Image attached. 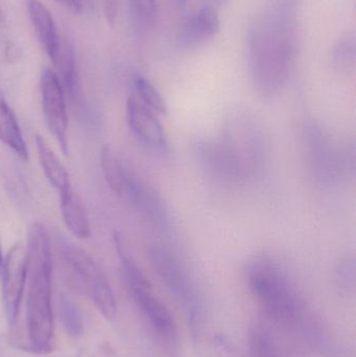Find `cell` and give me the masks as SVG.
<instances>
[{"instance_id":"cell-1","label":"cell","mask_w":356,"mask_h":357,"mask_svg":"<svg viewBox=\"0 0 356 357\" xmlns=\"http://www.w3.org/2000/svg\"><path fill=\"white\" fill-rule=\"evenodd\" d=\"M295 0H274L251 29V77L261 96L279 93L290 77L295 56Z\"/></svg>"},{"instance_id":"cell-2","label":"cell","mask_w":356,"mask_h":357,"mask_svg":"<svg viewBox=\"0 0 356 357\" xmlns=\"http://www.w3.org/2000/svg\"><path fill=\"white\" fill-rule=\"evenodd\" d=\"M27 251L26 326L31 349L50 351L54 342L52 306V245L43 225L29 229Z\"/></svg>"},{"instance_id":"cell-3","label":"cell","mask_w":356,"mask_h":357,"mask_svg":"<svg viewBox=\"0 0 356 357\" xmlns=\"http://www.w3.org/2000/svg\"><path fill=\"white\" fill-rule=\"evenodd\" d=\"M247 281L263 312L278 322H292L298 316L300 300L292 281L272 260L257 258L247 271Z\"/></svg>"},{"instance_id":"cell-4","label":"cell","mask_w":356,"mask_h":357,"mask_svg":"<svg viewBox=\"0 0 356 357\" xmlns=\"http://www.w3.org/2000/svg\"><path fill=\"white\" fill-rule=\"evenodd\" d=\"M58 248L71 284L87 296L105 318L114 320L117 314L116 299L100 266L84 250L65 239L59 241Z\"/></svg>"},{"instance_id":"cell-5","label":"cell","mask_w":356,"mask_h":357,"mask_svg":"<svg viewBox=\"0 0 356 357\" xmlns=\"http://www.w3.org/2000/svg\"><path fill=\"white\" fill-rule=\"evenodd\" d=\"M2 301L8 324L14 326L20 312L27 281V251L17 243L8 251L1 271Z\"/></svg>"},{"instance_id":"cell-6","label":"cell","mask_w":356,"mask_h":357,"mask_svg":"<svg viewBox=\"0 0 356 357\" xmlns=\"http://www.w3.org/2000/svg\"><path fill=\"white\" fill-rule=\"evenodd\" d=\"M40 91H41L42 109L48 129L60 144L64 155L68 154V142H67V129H68V116H67L66 94L56 71L46 68L42 71L40 79Z\"/></svg>"},{"instance_id":"cell-7","label":"cell","mask_w":356,"mask_h":357,"mask_svg":"<svg viewBox=\"0 0 356 357\" xmlns=\"http://www.w3.org/2000/svg\"><path fill=\"white\" fill-rule=\"evenodd\" d=\"M132 296L144 316L153 327L162 335H169L173 329V320L167 306L153 294L152 287L139 266L123 272Z\"/></svg>"},{"instance_id":"cell-8","label":"cell","mask_w":356,"mask_h":357,"mask_svg":"<svg viewBox=\"0 0 356 357\" xmlns=\"http://www.w3.org/2000/svg\"><path fill=\"white\" fill-rule=\"evenodd\" d=\"M127 119L130 129L136 139L156 151L167 149V137L158 115L144 106L135 96H130L127 102Z\"/></svg>"},{"instance_id":"cell-9","label":"cell","mask_w":356,"mask_h":357,"mask_svg":"<svg viewBox=\"0 0 356 357\" xmlns=\"http://www.w3.org/2000/svg\"><path fill=\"white\" fill-rule=\"evenodd\" d=\"M219 17L213 6H205L192 13L182 23L178 44L182 50H196L210 41L219 31Z\"/></svg>"},{"instance_id":"cell-10","label":"cell","mask_w":356,"mask_h":357,"mask_svg":"<svg viewBox=\"0 0 356 357\" xmlns=\"http://www.w3.org/2000/svg\"><path fill=\"white\" fill-rule=\"evenodd\" d=\"M26 8L40 44L52 62H56L61 50V42L52 13L39 0H27Z\"/></svg>"},{"instance_id":"cell-11","label":"cell","mask_w":356,"mask_h":357,"mask_svg":"<svg viewBox=\"0 0 356 357\" xmlns=\"http://www.w3.org/2000/svg\"><path fill=\"white\" fill-rule=\"evenodd\" d=\"M150 257L159 276L175 293L183 296L189 293V279L175 254L167 248L156 245L150 248Z\"/></svg>"},{"instance_id":"cell-12","label":"cell","mask_w":356,"mask_h":357,"mask_svg":"<svg viewBox=\"0 0 356 357\" xmlns=\"http://www.w3.org/2000/svg\"><path fill=\"white\" fill-rule=\"evenodd\" d=\"M102 175L109 188L121 199H125L134 178V172L111 146H105L100 153Z\"/></svg>"},{"instance_id":"cell-13","label":"cell","mask_w":356,"mask_h":357,"mask_svg":"<svg viewBox=\"0 0 356 357\" xmlns=\"http://www.w3.org/2000/svg\"><path fill=\"white\" fill-rule=\"evenodd\" d=\"M63 222L71 234L79 239L91 237V224L87 208L72 187L60 192Z\"/></svg>"},{"instance_id":"cell-14","label":"cell","mask_w":356,"mask_h":357,"mask_svg":"<svg viewBox=\"0 0 356 357\" xmlns=\"http://www.w3.org/2000/svg\"><path fill=\"white\" fill-rule=\"evenodd\" d=\"M0 140L21 160H29V150L16 115L0 90Z\"/></svg>"},{"instance_id":"cell-15","label":"cell","mask_w":356,"mask_h":357,"mask_svg":"<svg viewBox=\"0 0 356 357\" xmlns=\"http://www.w3.org/2000/svg\"><path fill=\"white\" fill-rule=\"evenodd\" d=\"M36 146H37L40 165H41L42 169H43L44 174H45L46 178L49 181L50 184L59 192H62V191L70 188L71 184L68 172L66 171L54 150L50 148L48 142L41 136H37Z\"/></svg>"},{"instance_id":"cell-16","label":"cell","mask_w":356,"mask_h":357,"mask_svg":"<svg viewBox=\"0 0 356 357\" xmlns=\"http://www.w3.org/2000/svg\"><path fill=\"white\" fill-rule=\"evenodd\" d=\"M134 96L157 115L167 114V105L160 92L142 75H136L133 79Z\"/></svg>"},{"instance_id":"cell-17","label":"cell","mask_w":356,"mask_h":357,"mask_svg":"<svg viewBox=\"0 0 356 357\" xmlns=\"http://www.w3.org/2000/svg\"><path fill=\"white\" fill-rule=\"evenodd\" d=\"M134 25L139 33H148L157 21L156 0H129Z\"/></svg>"},{"instance_id":"cell-18","label":"cell","mask_w":356,"mask_h":357,"mask_svg":"<svg viewBox=\"0 0 356 357\" xmlns=\"http://www.w3.org/2000/svg\"><path fill=\"white\" fill-rule=\"evenodd\" d=\"M59 312L67 335L73 339L81 337L84 333V321L77 304L69 298L62 297L59 302Z\"/></svg>"},{"instance_id":"cell-19","label":"cell","mask_w":356,"mask_h":357,"mask_svg":"<svg viewBox=\"0 0 356 357\" xmlns=\"http://www.w3.org/2000/svg\"><path fill=\"white\" fill-rule=\"evenodd\" d=\"M334 66L342 71L355 68L356 61V38L353 33L342 36L332 50Z\"/></svg>"},{"instance_id":"cell-20","label":"cell","mask_w":356,"mask_h":357,"mask_svg":"<svg viewBox=\"0 0 356 357\" xmlns=\"http://www.w3.org/2000/svg\"><path fill=\"white\" fill-rule=\"evenodd\" d=\"M249 346L250 357H276L271 337L261 327H255L251 331Z\"/></svg>"},{"instance_id":"cell-21","label":"cell","mask_w":356,"mask_h":357,"mask_svg":"<svg viewBox=\"0 0 356 357\" xmlns=\"http://www.w3.org/2000/svg\"><path fill=\"white\" fill-rule=\"evenodd\" d=\"M119 1L121 0H104V12L107 22L114 25L118 15Z\"/></svg>"},{"instance_id":"cell-22","label":"cell","mask_w":356,"mask_h":357,"mask_svg":"<svg viewBox=\"0 0 356 357\" xmlns=\"http://www.w3.org/2000/svg\"><path fill=\"white\" fill-rule=\"evenodd\" d=\"M66 4L71 10L75 13H83L89 4L90 0H59Z\"/></svg>"},{"instance_id":"cell-23","label":"cell","mask_w":356,"mask_h":357,"mask_svg":"<svg viewBox=\"0 0 356 357\" xmlns=\"http://www.w3.org/2000/svg\"><path fill=\"white\" fill-rule=\"evenodd\" d=\"M188 0H173V3L177 6L179 10H183L185 8L186 4H187Z\"/></svg>"},{"instance_id":"cell-24","label":"cell","mask_w":356,"mask_h":357,"mask_svg":"<svg viewBox=\"0 0 356 357\" xmlns=\"http://www.w3.org/2000/svg\"><path fill=\"white\" fill-rule=\"evenodd\" d=\"M210 1L211 3L215 4V6H225L230 0H210Z\"/></svg>"},{"instance_id":"cell-25","label":"cell","mask_w":356,"mask_h":357,"mask_svg":"<svg viewBox=\"0 0 356 357\" xmlns=\"http://www.w3.org/2000/svg\"><path fill=\"white\" fill-rule=\"evenodd\" d=\"M2 266H3V257H2L1 245H0V276H1Z\"/></svg>"}]
</instances>
